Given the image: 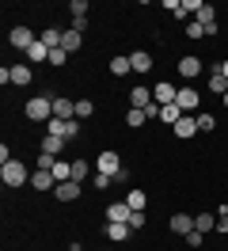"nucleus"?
I'll use <instances>...</instances> for the list:
<instances>
[{
	"label": "nucleus",
	"mask_w": 228,
	"mask_h": 251,
	"mask_svg": "<svg viewBox=\"0 0 228 251\" xmlns=\"http://www.w3.org/2000/svg\"><path fill=\"white\" fill-rule=\"evenodd\" d=\"M0 179H4V187H23L30 183V172L23 160H8V164H0Z\"/></svg>",
	"instance_id": "nucleus-1"
},
{
	"label": "nucleus",
	"mask_w": 228,
	"mask_h": 251,
	"mask_svg": "<svg viewBox=\"0 0 228 251\" xmlns=\"http://www.w3.org/2000/svg\"><path fill=\"white\" fill-rule=\"evenodd\" d=\"M30 122H50L53 118V95H42V99H27V107H23Z\"/></svg>",
	"instance_id": "nucleus-2"
},
{
	"label": "nucleus",
	"mask_w": 228,
	"mask_h": 251,
	"mask_svg": "<svg viewBox=\"0 0 228 251\" xmlns=\"http://www.w3.org/2000/svg\"><path fill=\"white\" fill-rule=\"evenodd\" d=\"M46 133H53V137H65V141H73L76 133H80V118H50L46 122Z\"/></svg>",
	"instance_id": "nucleus-3"
},
{
	"label": "nucleus",
	"mask_w": 228,
	"mask_h": 251,
	"mask_svg": "<svg viewBox=\"0 0 228 251\" xmlns=\"http://www.w3.org/2000/svg\"><path fill=\"white\" fill-rule=\"evenodd\" d=\"M198 103H202V95H198L194 88H179V92H175V107H179L182 114H194Z\"/></svg>",
	"instance_id": "nucleus-4"
},
{
	"label": "nucleus",
	"mask_w": 228,
	"mask_h": 251,
	"mask_svg": "<svg viewBox=\"0 0 228 251\" xmlns=\"http://www.w3.org/2000/svg\"><path fill=\"white\" fill-rule=\"evenodd\" d=\"M8 42H12L15 50H30L38 38L30 34V27H23V23H19V27H12V31H8Z\"/></svg>",
	"instance_id": "nucleus-5"
},
{
	"label": "nucleus",
	"mask_w": 228,
	"mask_h": 251,
	"mask_svg": "<svg viewBox=\"0 0 228 251\" xmlns=\"http://www.w3.org/2000/svg\"><path fill=\"white\" fill-rule=\"evenodd\" d=\"M194 19L205 27V34H217V8H213V4H205V0H202V8H198Z\"/></svg>",
	"instance_id": "nucleus-6"
},
{
	"label": "nucleus",
	"mask_w": 228,
	"mask_h": 251,
	"mask_svg": "<svg viewBox=\"0 0 228 251\" xmlns=\"http://www.w3.org/2000/svg\"><path fill=\"white\" fill-rule=\"evenodd\" d=\"M175 92H179L175 84H167V80H160V84L152 88V99H156L160 107H167V103H175Z\"/></svg>",
	"instance_id": "nucleus-7"
},
{
	"label": "nucleus",
	"mask_w": 228,
	"mask_h": 251,
	"mask_svg": "<svg viewBox=\"0 0 228 251\" xmlns=\"http://www.w3.org/2000/svg\"><path fill=\"white\" fill-rule=\"evenodd\" d=\"M171 129H175V137H194V133H198V114H182Z\"/></svg>",
	"instance_id": "nucleus-8"
},
{
	"label": "nucleus",
	"mask_w": 228,
	"mask_h": 251,
	"mask_svg": "<svg viewBox=\"0 0 228 251\" xmlns=\"http://www.w3.org/2000/svg\"><path fill=\"white\" fill-rule=\"evenodd\" d=\"M118 168H122V160H118V152H114V149L99 152V168H95V172H103V175H114Z\"/></svg>",
	"instance_id": "nucleus-9"
},
{
	"label": "nucleus",
	"mask_w": 228,
	"mask_h": 251,
	"mask_svg": "<svg viewBox=\"0 0 228 251\" xmlns=\"http://www.w3.org/2000/svg\"><path fill=\"white\" fill-rule=\"evenodd\" d=\"M53 194H57L61 202H76V198H80V183H76V179H69V183H57V187H53Z\"/></svg>",
	"instance_id": "nucleus-10"
},
{
	"label": "nucleus",
	"mask_w": 228,
	"mask_h": 251,
	"mask_svg": "<svg viewBox=\"0 0 228 251\" xmlns=\"http://www.w3.org/2000/svg\"><path fill=\"white\" fill-rule=\"evenodd\" d=\"M152 103H156V99H152V92H149V88H133V92H129V107H137V110H149Z\"/></svg>",
	"instance_id": "nucleus-11"
},
{
	"label": "nucleus",
	"mask_w": 228,
	"mask_h": 251,
	"mask_svg": "<svg viewBox=\"0 0 228 251\" xmlns=\"http://www.w3.org/2000/svg\"><path fill=\"white\" fill-rule=\"evenodd\" d=\"M129 69H133V73H149V69H152V53H149V50L129 53Z\"/></svg>",
	"instance_id": "nucleus-12"
},
{
	"label": "nucleus",
	"mask_w": 228,
	"mask_h": 251,
	"mask_svg": "<svg viewBox=\"0 0 228 251\" xmlns=\"http://www.w3.org/2000/svg\"><path fill=\"white\" fill-rule=\"evenodd\" d=\"M53 118H76V99H53Z\"/></svg>",
	"instance_id": "nucleus-13"
},
{
	"label": "nucleus",
	"mask_w": 228,
	"mask_h": 251,
	"mask_svg": "<svg viewBox=\"0 0 228 251\" xmlns=\"http://www.w3.org/2000/svg\"><path fill=\"white\" fill-rule=\"evenodd\" d=\"M129 213H133L129 202H110L106 205V221H126V225H129Z\"/></svg>",
	"instance_id": "nucleus-14"
},
{
	"label": "nucleus",
	"mask_w": 228,
	"mask_h": 251,
	"mask_svg": "<svg viewBox=\"0 0 228 251\" xmlns=\"http://www.w3.org/2000/svg\"><path fill=\"white\" fill-rule=\"evenodd\" d=\"M198 73H202V61H198L194 53H190V57H182V61H179V76H182V80H194Z\"/></svg>",
	"instance_id": "nucleus-15"
},
{
	"label": "nucleus",
	"mask_w": 228,
	"mask_h": 251,
	"mask_svg": "<svg viewBox=\"0 0 228 251\" xmlns=\"http://www.w3.org/2000/svg\"><path fill=\"white\" fill-rule=\"evenodd\" d=\"M129 232H133V228H129L126 221H110V225H106V240H114V244H122Z\"/></svg>",
	"instance_id": "nucleus-16"
},
{
	"label": "nucleus",
	"mask_w": 228,
	"mask_h": 251,
	"mask_svg": "<svg viewBox=\"0 0 228 251\" xmlns=\"http://www.w3.org/2000/svg\"><path fill=\"white\" fill-rule=\"evenodd\" d=\"M30 187H34V190H53V187H57V179H53V172H34V175H30Z\"/></svg>",
	"instance_id": "nucleus-17"
},
{
	"label": "nucleus",
	"mask_w": 228,
	"mask_h": 251,
	"mask_svg": "<svg viewBox=\"0 0 228 251\" xmlns=\"http://www.w3.org/2000/svg\"><path fill=\"white\" fill-rule=\"evenodd\" d=\"M190 228H194V217H190V213H175V217H171V232L186 236Z\"/></svg>",
	"instance_id": "nucleus-18"
},
{
	"label": "nucleus",
	"mask_w": 228,
	"mask_h": 251,
	"mask_svg": "<svg viewBox=\"0 0 228 251\" xmlns=\"http://www.w3.org/2000/svg\"><path fill=\"white\" fill-rule=\"evenodd\" d=\"M50 53H53V50L46 46L42 38H38V42H34V46L27 50V57H30V61H34V65H42V61H50Z\"/></svg>",
	"instance_id": "nucleus-19"
},
{
	"label": "nucleus",
	"mask_w": 228,
	"mask_h": 251,
	"mask_svg": "<svg viewBox=\"0 0 228 251\" xmlns=\"http://www.w3.org/2000/svg\"><path fill=\"white\" fill-rule=\"evenodd\" d=\"M61 149H65V137H53V133L42 137V152L46 156H61Z\"/></svg>",
	"instance_id": "nucleus-20"
},
{
	"label": "nucleus",
	"mask_w": 228,
	"mask_h": 251,
	"mask_svg": "<svg viewBox=\"0 0 228 251\" xmlns=\"http://www.w3.org/2000/svg\"><path fill=\"white\" fill-rule=\"evenodd\" d=\"M80 46H84V38H80V31H65V38H61V50H65V53H76Z\"/></svg>",
	"instance_id": "nucleus-21"
},
{
	"label": "nucleus",
	"mask_w": 228,
	"mask_h": 251,
	"mask_svg": "<svg viewBox=\"0 0 228 251\" xmlns=\"http://www.w3.org/2000/svg\"><path fill=\"white\" fill-rule=\"evenodd\" d=\"M30 76H34V73H30V65H12V84L27 88V84H30Z\"/></svg>",
	"instance_id": "nucleus-22"
},
{
	"label": "nucleus",
	"mask_w": 228,
	"mask_h": 251,
	"mask_svg": "<svg viewBox=\"0 0 228 251\" xmlns=\"http://www.w3.org/2000/svg\"><path fill=\"white\" fill-rule=\"evenodd\" d=\"M38 38H42V42H46L50 50H61V38H65V31H57V27H46V31L38 34Z\"/></svg>",
	"instance_id": "nucleus-23"
},
{
	"label": "nucleus",
	"mask_w": 228,
	"mask_h": 251,
	"mask_svg": "<svg viewBox=\"0 0 228 251\" xmlns=\"http://www.w3.org/2000/svg\"><path fill=\"white\" fill-rule=\"evenodd\" d=\"M194 228H198L202 236L213 232V228H217V217H213V213H198V217H194Z\"/></svg>",
	"instance_id": "nucleus-24"
},
{
	"label": "nucleus",
	"mask_w": 228,
	"mask_h": 251,
	"mask_svg": "<svg viewBox=\"0 0 228 251\" xmlns=\"http://www.w3.org/2000/svg\"><path fill=\"white\" fill-rule=\"evenodd\" d=\"M182 118V110L175 107V103H167V107H160V122H167V126H175Z\"/></svg>",
	"instance_id": "nucleus-25"
},
{
	"label": "nucleus",
	"mask_w": 228,
	"mask_h": 251,
	"mask_svg": "<svg viewBox=\"0 0 228 251\" xmlns=\"http://www.w3.org/2000/svg\"><path fill=\"white\" fill-rule=\"evenodd\" d=\"M209 92H217V95H225V92H228V76L221 73V69L209 76Z\"/></svg>",
	"instance_id": "nucleus-26"
},
{
	"label": "nucleus",
	"mask_w": 228,
	"mask_h": 251,
	"mask_svg": "<svg viewBox=\"0 0 228 251\" xmlns=\"http://www.w3.org/2000/svg\"><path fill=\"white\" fill-rule=\"evenodd\" d=\"M110 73H114V76H129V73H133V69H129V57H114V61H110Z\"/></svg>",
	"instance_id": "nucleus-27"
},
{
	"label": "nucleus",
	"mask_w": 228,
	"mask_h": 251,
	"mask_svg": "<svg viewBox=\"0 0 228 251\" xmlns=\"http://www.w3.org/2000/svg\"><path fill=\"white\" fill-rule=\"evenodd\" d=\"M91 175V168H88V160H73V179L76 183H84V179H88Z\"/></svg>",
	"instance_id": "nucleus-28"
},
{
	"label": "nucleus",
	"mask_w": 228,
	"mask_h": 251,
	"mask_svg": "<svg viewBox=\"0 0 228 251\" xmlns=\"http://www.w3.org/2000/svg\"><path fill=\"white\" fill-rule=\"evenodd\" d=\"M205 129H217V118H213L209 110H202V114H198V133H205Z\"/></svg>",
	"instance_id": "nucleus-29"
},
{
	"label": "nucleus",
	"mask_w": 228,
	"mask_h": 251,
	"mask_svg": "<svg viewBox=\"0 0 228 251\" xmlns=\"http://www.w3.org/2000/svg\"><path fill=\"white\" fill-rule=\"evenodd\" d=\"M95 114V103L91 99H76V118H91Z\"/></svg>",
	"instance_id": "nucleus-30"
},
{
	"label": "nucleus",
	"mask_w": 228,
	"mask_h": 251,
	"mask_svg": "<svg viewBox=\"0 0 228 251\" xmlns=\"http://www.w3.org/2000/svg\"><path fill=\"white\" fill-rule=\"evenodd\" d=\"M126 122H129V126H145V122H149V114L137 110V107H129V110H126Z\"/></svg>",
	"instance_id": "nucleus-31"
},
{
	"label": "nucleus",
	"mask_w": 228,
	"mask_h": 251,
	"mask_svg": "<svg viewBox=\"0 0 228 251\" xmlns=\"http://www.w3.org/2000/svg\"><path fill=\"white\" fill-rule=\"evenodd\" d=\"M126 202H129V209H145L149 198H145V190H129V198H126Z\"/></svg>",
	"instance_id": "nucleus-32"
},
{
	"label": "nucleus",
	"mask_w": 228,
	"mask_h": 251,
	"mask_svg": "<svg viewBox=\"0 0 228 251\" xmlns=\"http://www.w3.org/2000/svg\"><path fill=\"white\" fill-rule=\"evenodd\" d=\"M186 38H205V27H202L198 19H190V23H186Z\"/></svg>",
	"instance_id": "nucleus-33"
},
{
	"label": "nucleus",
	"mask_w": 228,
	"mask_h": 251,
	"mask_svg": "<svg viewBox=\"0 0 228 251\" xmlns=\"http://www.w3.org/2000/svg\"><path fill=\"white\" fill-rule=\"evenodd\" d=\"M145 221H149V217H145V209H133V213H129V228H133V232H137V228H145Z\"/></svg>",
	"instance_id": "nucleus-34"
},
{
	"label": "nucleus",
	"mask_w": 228,
	"mask_h": 251,
	"mask_svg": "<svg viewBox=\"0 0 228 251\" xmlns=\"http://www.w3.org/2000/svg\"><path fill=\"white\" fill-rule=\"evenodd\" d=\"M69 12H73V19L76 16H88V0H73V4H69Z\"/></svg>",
	"instance_id": "nucleus-35"
},
{
	"label": "nucleus",
	"mask_w": 228,
	"mask_h": 251,
	"mask_svg": "<svg viewBox=\"0 0 228 251\" xmlns=\"http://www.w3.org/2000/svg\"><path fill=\"white\" fill-rule=\"evenodd\" d=\"M65 61H69V53H65V50H53V53H50V65H53V69L65 65Z\"/></svg>",
	"instance_id": "nucleus-36"
},
{
	"label": "nucleus",
	"mask_w": 228,
	"mask_h": 251,
	"mask_svg": "<svg viewBox=\"0 0 228 251\" xmlns=\"http://www.w3.org/2000/svg\"><path fill=\"white\" fill-rule=\"evenodd\" d=\"M110 183H114V175H103V172H95V187H99V190H106Z\"/></svg>",
	"instance_id": "nucleus-37"
},
{
	"label": "nucleus",
	"mask_w": 228,
	"mask_h": 251,
	"mask_svg": "<svg viewBox=\"0 0 228 251\" xmlns=\"http://www.w3.org/2000/svg\"><path fill=\"white\" fill-rule=\"evenodd\" d=\"M202 240H205V236L198 232V228H190V232H186V244H190V248H202Z\"/></svg>",
	"instance_id": "nucleus-38"
},
{
	"label": "nucleus",
	"mask_w": 228,
	"mask_h": 251,
	"mask_svg": "<svg viewBox=\"0 0 228 251\" xmlns=\"http://www.w3.org/2000/svg\"><path fill=\"white\" fill-rule=\"evenodd\" d=\"M73 31H80V34L88 31V16H76V19H73Z\"/></svg>",
	"instance_id": "nucleus-39"
},
{
	"label": "nucleus",
	"mask_w": 228,
	"mask_h": 251,
	"mask_svg": "<svg viewBox=\"0 0 228 251\" xmlns=\"http://www.w3.org/2000/svg\"><path fill=\"white\" fill-rule=\"evenodd\" d=\"M217 69H221V73H225V76H228V61H225V65H217Z\"/></svg>",
	"instance_id": "nucleus-40"
},
{
	"label": "nucleus",
	"mask_w": 228,
	"mask_h": 251,
	"mask_svg": "<svg viewBox=\"0 0 228 251\" xmlns=\"http://www.w3.org/2000/svg\"><path fill=\"white\" fill-rule=\"evenodd\" d=\"M225 107H228V92H225Z\"/></svg>",
	"instance_id": "nucleus-41"
},
{
	"label": "nucleus",
	"mask_w": 228,
	"mask_h": 251,
	"mask_svg": "<svg viewBox=\"0 0 228 251\" xmlns=\"http://www.w3.org/2000/svg\"><path fill=\"white\" fill-rule=\"evenodd\" d=\"M69 251H80V248H76V244H73V248H69Z\"/></svg>",
	"instance_id": "nucleus-42"
}]
</instances>
